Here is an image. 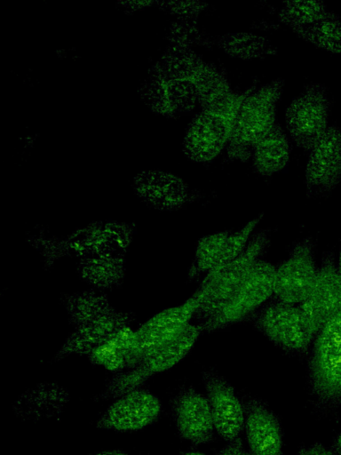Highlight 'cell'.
<instances>
[{
    "label": "cell",
    "instance_id": "cell-33",
    "mask_svg": "<svg viewBox=\"0 0 341 455\" xmlns=\"http://www.w3.org/2000/svg\"><path fill=\"white\" fill-rule=\"evenodd\" d=\"M337 267L341 273V248H340V251H339V255H338V258H337Z\"/></svg>",
    "mask_w": 341,
    "mask_h": 455
},
{
    "label": "cell",
    "instance_id": "cell-7",
    "mask_svg": "<svg viewBox=\"0 0 341 455\" xmlns=\"http://www.w3.org/2000/svg\"><path fill=\"white\" fill-rule=\"evenodd\" d=\"M253 324L288 353L303 354L313 340L299 305L283 302L274 296L253 314Z\"/></svg>",
    "mask_w": 341,
    "mask_h": 455
},
{
    "label": "cell",
    "instance_id": "cell-20",
    "mask_svg": "<svg viewBox=\"0 0 341 455\" xmlns=\"http://www.w3.org/2000/svg\"><path fill=\"white\" fill-rule=\"evenodd\" d=\"M255 171L264 176L278 172L288 165L289 144L282 127L274 124L256 144L252 152Z\"/></svg>",
    "mask_w": 341,
    "mask_h": 455
},
{
    "label": "cell",
    "instance_id": "cell-23",
    "mask_svg": "<svg viewBox=\"0 0 341 455\" xmlns=\"http://www.w3.org/2000/svg\"><path fill=\"white\" fill-rule=\"evenodd\" d=\"M230 233L229 230L219 231L204 235L198 240L187 273L189 281L201 275L205 276L217 267Z\"/></svg>",
    "mask_w": 341,
    "mask_h": 455
},
{
    "label": "cell",
    "instance_id": "cell-24",
    "mask_svg": "<svg viewBox=\"0 0 341 455\" xmlns=\"http://www.w3.org/2000/svg\"><path fill=\"white\" fill-rule=\"evenodd\" d=\"M218 44L228 55L244 60L276 52L266 38L245 32L226 34L219 38Z\"/></svg>",
    "mask_w": 341,
    "mask_h": 455
},
{
    "label": "cell",
    "instance_id": "cell-2",
    "mask_svg": "<svg viewBox=\"0 0 341 455\" xmlns=\"http://www.w3.org/2000/svg\"><path fill=\"white\" fill-rule=\"evenodd\" d=\"M283 85L282 79H275L247 90L226 147L229 158L246 162L252 156L256 144L275 124Z\"/></svg>",
    "mask_w": 341,
    "mask_h": 455
},
{
    "label": "cell",
    "instance_id": "cell-5",
    "mask_svg": "<svg viewBox=\"0 0 341 455\" xmlns=\"http://www.w3.org/2000/svg\"><path fill=\"white\" fill-rule=\"evenodd\" d=\"M202 332L199 324L190 323L178 336L148 354L136 367L115 373L95 400L115 399L142 387L149 378L172 368L184 359Z\"/></svg>",
    "mask_w": 341,
    "mask_h": 455
},
{
    "label": "cell",
    "instance_id": "cell-18",
    "mask_svg": "<svg viewBox=\"0 0 341 455\" xmlns=\"http://www.w3.org/2000/svg\"><path fill=\"white\" fill-rule=\"evenodd\" d=\"M134 184L138 196L161 211L178 210L190 197L189 189L181 179L161 171L143 172L136 177Z\"/></svg>",
    "mask_w": 341,
    "mask_h": 455
},
{
    "label": "cell",
    "instance_id": "cell-17",
    "mask_svg": "<svg viewBox=\"0 0 341 455\" xmlns=\"http://www.w3.org/2000/svg\"><path fill=\"white\" fill-rule=\"evenodd\" d=\"M244 405V430L251 455H282V430L277 416L260 399Z\"/></svg>",
    "mask_w": 341,
    "mask_h": 455
},
{
    "label": "cell",
    "instance_id": "cell-8",
    "mask_svg": "<svg viewBox=\"0 0 341 455\" xmlns=\"http://www.w3.org/2000/svg\"><path fill=\"white\" fill-rule=\"evenodd\" d=\"M240 106L229 101L195 116L184 139L185 154L196 162L215 158L226 147Z\"/></svg>",
    "mask_w": 341,
    "mask_h": 455
},
{
    "label": "cell",
    "instance_id": "cell-3",
    "mask_svg": "<svg viewBox=\"0 0 341 455\" xmlns=\"http://www.w3.org/2000/svg\"><path fill=\"white\" fill-rule=\"evenodd\" d=\"M308 384L322 407L341 405V308L319 330L310 347Z\"/></svg>",
    "mask_w": 341,
    "mask_h": 455
},
{
    "label": "cell",
    "instance_id": "cell-26",
    "mask_svg": "<svg viewBox=\"0 0 341 455\" xmlns=\"http://www.w3.org/2000/svg\"><path fill=\"white\" fill-rule=\"evenodd\" d=\"M332 13L321 1H289L284 3L279 18L295 31Z\"/></svg>",
    "mask_w": 341,
    "mask_h": 455
},
{
    "label": "cell",
    "instance_id": "cell-30",
    "mask_svg": "<svg viewBox=\"0 0 341 455\" xmlns=\"http://www.w3.org/2000/svg\"><path fill=\"white\" fill-rule=\"evenodd\" d=\"M86 455H130V454L123 451L118 450V449H113V450L99 451L88 453Z\"/></svg>",
    "mask_w": 341,
    "mask_h": 455
},
{
    "label": "cell",
    "instance_id": "cell-10",
    "mask_svg": "<svg viewBox=\"0 0 341 455\" xmlns=\"http://www.w3.org/2000/svg\"><path fill=\"white\" fill-rule=\"evenodd\" d=\"M318 273L314 243L311 237L297 241L289 256L275 267L274 297L299 305L310 293Z\"/></svg>",
    "mask_w": 341,
    "mask_h": 455
},
{
    "label": "cell",
    "instance_id": "cell-27",
    "mask_svg": "<svg viewBox=\"0 0 341 455\" xmlns=\"http://www.w3.org/2000/svg\"><path fill=\"white\" fill-rule=\"evenodd\" d=\"M88 358L91 363L115 373L127 370L126 354L110 339L96 347Z\"/></svg>",
    "mask_w": 341,
    "mask_h": 455
},
{
    "label": "cell",
    "instance_id": "cell-11",
    "mask_svg": "<svg viewBox=\"0 0 341 455\" xmlns=\"http://www.w3.org/2000/svg\"><path fill=\"white\" fill-rule=\"evenodd\" d=\"M299 307L313 338L341 308V273L331 251L323 253L314 284Z\"/></svg>",
    "mask_w": 341,
    "mask_h": 455
},
{
    "label": "cell",
    "instance_id": "cell-14",
    "mask_svg": "<svg viewBox=\"0 0 341 455\" xmlns=\"http://www.w3.org/2000/svg\"><path fill=\"white\" fill-rule=\"evenodd\" d=\"M161 411L159 398L139 387L116 397L99 418L96 427L119 432L140 430L154 423Z\"/></svg>",
    "mask_w": 341,
    "mask_h": 455
},
{
    "label": "cell",
    "instance_id": "cell-28",
    "mask_svg": "<svg viewBox=\"0 0 341 455\" xmlns=\"http://www.w3.org/2000/svg\"><path fill=\"white\" fill-rule=\"evenodd\" d=\"M216 455H251L242 446V443L239 439L228 442Z\"/></svg>",
    "mask_w": 341,
    "mask_h": 455
},
{
    "label": "cell",
    "instance_id": "cell-25",
    "mask_svg": "<svg viewBox=\"0 0 341 455\" xmlns=\"http://www.w3.org/2000/svg\"><path fill=\"white\" fill-rule=\"evenodd\" d=\"M295 32L320 48L335 53L341 52V19L334 12Z\"/></svg>",
    "mask_w": 341,
    "mask_h": 455
},
{
    "label": "cell",
    "instance_id": "cell-22",
    "mask_svg": "<svg viewBox=\"0 0 341 455\" xmlns=\"http://www.w3.org/2000/svg\"><path fill=\"white\" fill-rule=\"evenodd\" d=\"M64 305L75 329L86 326L115 309L106 294L93 290L65 296Z\"/></svg>",
    "mask_w": 341,
    "mask_h": 455
},
{
    "label": "cell",
    "instance_id": "cell-29",
    "mask_svg": "<svg viewBox=\"0 0 341 455\" xmlns=\"http://www.w3.org/2000/svg\"><path fill=\"white\" fill-rule=\"evenodd\" d=\"M298 455H341L323 446L321 443H315L308 447L302 448Z\"/></svg>",
    "mask_w": 341,
    "mask_h": 455
},
{
    "label": "cell",
    "instance_id": "cell-19",
    "mask_svg": "<svg viewBox=\"0 0 341 455\" xmlns=\"http://www.w3.org/2000/svg\"><path fill=\"white\" fill-rule=\"evenodd\" d=\"M133 315L114 309L97 321L75 331L67 338L55 355L60 360L70 355H89L98 346L101 345L121 329L131 326Z\"/></svg>",
    "mask_w": 341,
    "mask_h": 455
},
{
    "label": "cell",
    "instance_id": "cell-12",
    "mask_svg": "<svg viewBox=\"0 0 341 455\" xmlns=\"http://www.w3.org/2000/svg\"><path fill=\"white\" fill-rule=\"evenodd\" d=\"M199 307L194 292L185 302L154 315L135 331V367L152 351L178 336L192 323Z\"/></svg>",
    "mask_w": 341,
    "mask_h": 455
},
{
    "label": "cell",
    "instance_id": "cell-31",
    "mask_svg": "<svg viewBox=\"0 0 341 455\" xmlns=\"http://www.w3.org/2000/svg\"><path fill=\"white\" fill-rule=\"evenodd\" d=\"M333 450L341 454V432L337 435L334 441Z\"/></svg>",
    "mask_w": 341,
    "mask_h": 455
},
{
    "label": "cell",
    "instance_id": "cell-16",
    "mask_svg": "<svg viewBox=\"0 0 341 455\" xmlns=\"http://www.w3.org/2000/svg\"><path fill=\"white\" fill-rule=\"evenodd\" d=\"M172 413L180 437L194 445L214 439L215 427L207 397L193 387H183L172 401Z\"/></svg>",
    "mask_w": 341,
    "mask_h": 455
},
{
    "label": "cell",
    "instance_id": "cell-1",
    "mask_svg": "<svg viewBox=\"0 0 341 455\" xmlns=\"http://www.w3.org/2000/svg\"><path fill=\"white\" fill-rule=\"evenodd\" d=\"M203 60L186 44L171 48L149 86V100L158 112L177 116L191 110L197 100L195 80Z\"/></svg>",
    "mask_w": 341,
    "mask_h": 455
},
{
    "label": "cell",
    "instance_id": "cell-6",
    "mask_svg": "<svg viewBox=\"0 0 341 455\" xmlns=\"http://www.w3.org/2000/svg\"><path fill=\"white\" fill-rule=\"evenodd\" d=\"M274 265L260 259L226 303L199 324L202 331L222 330L253 315L274 296Z\"/></svg>",
    "mask_w": 341,
    "mask_h": 455
},
{
    "label": "cell",
    "instance_id": "cell-32",
    "mask_svg": "<svg viewBox=\"0 0 341 455\" xmlns=\"http://www.w3.org/2000/svg\"><path fill=\"white\" fill-rule=\"evenodd\" d=\"M179 455H205V454L197 450H190V451H183Z\"/></svg>",
    "mask_w": 341,
    "mask_h": 455
},
{
    "label": "cell",
    "instance_id": "cell-9",
    "mask_svg": "<svg viewBox=\"0 0 341 455\" xmlns=\"http://www.w3.org/2000/svg\"><path fill=\"white\" fill-rule=\"evenodd\" d=\"M331 101L325 86L310 84L289 104L286 111L287 129L302 149L310 151L326 132Z\"/></svg>",
    "mask_w": 341,
    "mask_h": 455
},
{
    "label": "cell",
    "instance_id": "cell-21",
    "mask_svg": "<svg viewBox=\"0 0 341 455\" xmlns=\"http://www.w3.org/2000/svg\"><path fill=\"white\" fill-rule=\"evenodd\" d=\"M81 277L99 289H111L122 283L124 276V257L93 255L81 258L78 263Z\"/></svg>",
    "mask_w": 341,
    "mask_h": 455
},
{
    "label": "cell",
    "instance_id": "cell-13",
    "mask_svg": "<svg viewBox=\"0 0 341 455\" xmlns=\"http://www.w3.org/2000/svg\"><path fill=\"white\" fill-rule=\"evenodd\" d=\"M341 180V127L329 126L311 148L305 170L306 196L329 195Z\"/></svg>",
    "mask_w": 341,
    "mask_h": 455
},
{
    "label": "cell",
    "instance_id": "cell-15",
    "mask_svg": "<svg viewBox=\"0 0 341 455\" xmlns=\"http://www.w3.org/2000/svg\"><path fill=\"white\" fill-rule=\"evenodd\" d=\"M202 381L216 432L227 443L239 439L244 428V405L234 387L214 370H205Z\"/></svg>",
    "mask_w": 341,
    "mask_h": 455
},
{
    "label": "cell",
    "instance_id": "cell-4",
    "mask_svg": "<svg viewBox=\"0 0 341 455\" xmlns=\"http://www.w3.org/2000/svg\"><path fill=\"white\" fill-rule=\"evenodd\" d=\"M270 243V232L259 229L252 235L244 251L221 269L209 273L195 291L199 307L194 315L201 324L213 315L239 288Z\"/></svg>",
    "mask_w": 341,
    "mask_h": 455
}]
</instances>
